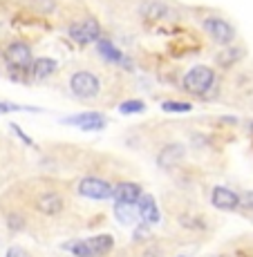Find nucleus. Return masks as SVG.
I'll use <instances>...</instances> for the list:
<instances>
[{
	"instance_id": "1",
	"label": "nucleus",
	"mask_w": 253,
	"mask_h": 257,
	"mask_svg": "<svg viewBox=\"0 0 253 257\" xmlns=\"http://www.w3.org/2000/svg\"><path fill=\"white\" fill-rule=\"evenodd\" d=\"M215 81V72L206 65H195L193 70L186 72L184 76V90L195 94V96H204V94L213 87Z\"/></svg>"
},
{
	"instance_id": "2",
	"label": "nucleus",
	"mask_w": 253,
	"mask_h": 257,
	"mask_svg": "<svg viewBox=\"0 0 253 257\" xmlns=\"http://www.w3.org/2000/svg\"><path fill=\"white\" fill-rule=\"evenodd\" d=\"M69 90L78 98H94L101 90V83L92 72H76L69 78Z\"/></svg>"
},
{
	"instance_id": "3",
	"label": "nucleus",
	"mask_w": 253,
	"mask_h": 257,
	"mask_svg": "<svg viewBox=\"0 0 253 257\" xmlns=\"http://www.w3.org/2000/svg\"><path fill=\"white\" fill-rule=\"evenodd\" d=\"M5 61L12 70H29L32 65V49H29L27 43H12L7 49H5Z\"/></svg>"
},
{
	"instance_id": "4",
	"label": "nucleus",
	"mask_w": 253,
	"mask_h": 257,
	"mask_svg": "<svg viewBox=\"0 0 253 257\" xmlns=\"http://www.w3.org/2000/svg\"><path fill=\"white\" fill-rule=\"evenodd\" d=\"M204 32L217 45H229V43L235 38V29L231 27L224 18H217V16H211L204 21Z\"/></svg>"
},
{
	"instance_id": "5",
	"label": "nucleus",
	"mask_w": 253,
	"mask_h": 257,
	"mask_svg": "<svg viewBox=\"0 0 253 257\" xmlns=\"http://www.w3.org/2000/svg\"><path fill=\"white\" fill-rule=\"evenodd\" d=\"M78 192L88 199H110L112 197L110 184H106L99 177H83L81 184H78Z\"/></svg>"
},
{
	"instance_id": "6",
	"label": "nucleus",
	"mask_w": 253,
	"mask_h": 257,
	"mask_svg": "<svg viewBox=\"0 0 253 257\" xmlns=\"http://www.w3.org/2000/svg\"><path fill=\"white\" fill-rule=\"evenodd\" d=\"M69 36H72L78 45H88V43H92V41H99L101 27H99V23L94 21V18H86L83 23H76L69 27Z\"/></svg>"
},
{
	"instance_id": "7",
	"label": "nucleus",
	"mask_w": 253,
	"mask_h": 257,
	"mask_svg": "<svg viewBox=\"0 0 253 257\" xmlns=\"http://www.w3.org/2000/svg\"><path fill=\"white\" fill-rule=\"evenodd\" d=\"M211 204L220 210H235L237 206H240V197H237L233 190H229V188L217 186V188H213Z\"/></svg>"
},
{
	"instance_id": "8",
	"label": "nucleus",
	"mask_w": 253,
	"mask_h": 257,
	"mask_svg": "<svg viewBox=\"0 0 253 257\" xmlns=\"http://www.w3.org/2000/svg\"><path fill=\"white\" fill-rule=\"evenodd\" d=\"M137 215L141 217L146 224H157L159 221V208H157L155 199H152V195H141L137 199Z\"/></svg>"
},
{
	"instance_id": "9",
	"label": "nucleus",
	"mask_w": 253,
	"mask_h": 257,
	"mask_svg": "<svg viewBox=\"0 0 253 257\" xmlns=\"http://www.w3.org/2000/svg\"><path fill=\"white\" fill-rule=\"evenodd\" d=\"M112 197L123 204H137V199L141 197V188L132 181H121L119 186L112 188Z\"/></svg>"
},
{
	"instance_id": "10",
	"label": "nucleus",
	"mask_w": 253,
	"mask_h": 257,
	"mask_svg": "<svg viewBox=\"0 0 253 257\" xmlns=\"http://www.w3.org/2000/svg\"><path fill=\"white\" fill-rule=\"evenodd\" d=\"M86 244L94 257H101V255H108L112 250L115 239H112V235H97V237H92V239H88Z\"/></svg>"
},
{
	"instance_id": "11",
	"label": "nucleus",
	"mask_w": 253,
	"mask_h": 257,
	"mask_svg": "<svg viewBox=\"0 0 253 257\" xmlns=\"http://www.w3.org/2000/svg\"><path fill=\"white\" fill-rule=\"evenodd\" d=\"M56 61L54 58H38V61H32V65H29V70H32V76L36 78V81H43V78L52 76L54 72H56Z\"/></svg>"
},
{
	"instance_id": "12",
	"label": "nucleus",
	"mask_w": 253,
	"mask_h": 257,
	"mask_svg": "<svg viewBox=\"0 0 253 257\" xmlns=\"http://www.w3.org/2000/svg\"><path fill=\"white\" fill-rule=\"evenodd\" d=\"M38 210L45 212V215H56L63 210V199L56 192H45V195L38 197Z\"/></svg>"
},
{
	"instance_id": "13",
	"label": "nucleus",
	"mask_w": 253,
	"mask_h": 257,
	"mask_svg": "<svg viewBox=\"0 0 253 257\" xmlns=\"http://www.w3.org/2000/svg\"><path fill=\"white\" fill-rule=\"evenodd\" d=\"M184 157V148L177 146V143H173V146H166L163 150L159 152V166L161 168H173L177 164V161Z\"/></svg>"
},
{
	"instance_id": "14",
	"label": "nucleus",
	"mask_w": 253,
	"mask_h": 257,
	"mask_svg": "<svg viewBox=\"0 0 253 257\" xmlns=\"http://www.w3.org/2000/svg\"><path fill=\"white\" fill-rule=\"evenodd\" d=\"M97 49H99V54H101L106 61H110V63H128L126 58H123V54L117 49V45L115 43H110V41H99Z\"/></svg>"
},
{
	"instance_id": "15",
	"label": "nucleus",
	"mask_w": 253,
	"mask_h": 257,
	"mask_svg": "<svg viewBox=\"0 0 253 257\" xmlns=\"http://www.w3.org/2000/svg\"><path fill=\"white\" fill-rule=\"evenodd\" d=\"M115 215L121 224H132V221L139 217L135 204H123V201H117L115 204Z\"/></svg>"
},
{
	"instance_id": "16",
	"label": "nucleus",
	"mask_w": 253,
	"mask_h": 257,
	"mask_svg": "<svg viewBox=\"0 0 253 257\" xmlns=\"http://www.w3.org/2000/svg\"><path fill=\"white\" fill-rule=\"evenodd\" d=\"M242 56H244L242 47H226V49H222V52L217 54V65H222V67H231L233 63L240 61Z\"/></svg>"
},
{
	"instance_id": "17",
	"label": "nucleus",
	"mask_w": 253,
	"mask_h": 257,
	"mask_svg": "<svg viewBox=\"0 0 253 257\" xmlns=\"http://www.w3.org/2000/svg\"><path fill=\"white\" fill-rule=\"evenodd\" d=\"M97 118H106V116L99 114V112H83V114H76V116L65 118V123H69V125H78V127H83L86 123L97 121Z\"/></svg>"
},
{
	"instance_id": "18",
	"label": "nucleus",
	"mask_w": 253,
	"mask_h": 257,
	"mask_svg": "<svg viewBox=\"0 0 253 257\" xmlns=\"http://www.w3.org/2000/svg\"><path fill=\"white\" fill-rule=\"evenodd\" d=\"M143 110H146V103L143 101H126L119 105L121 114H137V112H143Z\"/></svg>"
},
{
	"instance_id": "19",
	"label": "nucleus",
	"mask_w": 253,
	"mask_h": 257,
	"mask_svg": "<svg viewBox=\"0 0 253 257\" xmlns=\"http://www.w3.org/2000/svg\"><path fill=\"white\" fill-rule=\"evenodd\" d=\"M161 110H166V112H188V110H191V103H184V101H163L161 103Z\"/></svg>"
},
{
	"instance_id": "20",
	"label": "nucleus",
	"mask_w": 253,
	"mask_h": 257,
	"mask_svg": "<svg viewBox=\"0 0 253 257\" xmlns=\"http://www.w3.org/2000/svg\"><path fill=\"white\" fill-rule=\"evenodd\" d=\"M143 12H148V21H155V18H161V16H166V7H161L159 3H150V5H146L143 7Z\"/></svg>"
},
{
	"instance_id": "21",
	"label": "nucleus",
	"mask_w": 253,
	"mask_h": 257,
	"mask_svg": "<svg viewBox=\"0 0 253 257\" xmlns=\"http://www.w3.org/2000/svg\"><path fill=\"white\" fill-rule=\"evenodd\" d=\"M67 248L72 250V253L76 255V257H94V255L90 253V248H88L86 241H74V244H69Z\"/></svg>"
},
{
	"instance_id": "22",
	"label": "nucleus",
	"mask_w": 253,
	"mask_h": 257,
	"mask_svg": "<svg viewBox=\"0 0 253 257\" xmlns=\"http://www.w3.org/2000/svg\"><path fill=\"white\" fill-rule=\"evenodd\" d=\"M7 257H32V255L25 248H21V246H12V248L7 250Z\"/></svg>"
},
{
	"instance_id": "23",
	"label": "nucleus",
	"mask_w": 253,
	"mask_h": 257,
	"mask_svg": "<svg viewBox=\"0 0 253 257\" xmlns=\"http://www.w3.org/2000/svg\"><path fill=\"white\" fill-rule=\"evenodd\" d=\"M240 204H242V206H244V208H249V210H253V190H251V192H246V195H244V197H242V199H240Z\"/></svg>"
},
{
	"instance_id": "24",
	"label": "nucleus",
	"mask_w": 253,
	"mask_h": 257,
	"mask_svg": "<svg viewBox=\"0 0 253 257\" xmlns=\"http://www.w3.org/2000/svg\"><path fill=\"white\" fill-rule=\"evenodd\" d=\"M12 130H14V132H16V135H18V137H21V139H23L25 143H27V146H34V141H32V139H29V137H27V135H25V132H23V130H21V127H18V125H12Z\"/></svg>"
},
{
	"instance_id": "25",
	"label": "nucleus",
	"mask_w": 253,
	"mask_h": 257,
	"mask_svg": "<svg viewBox=\"0 0 253 257\" xmlns=\"http://www.w3.org/2000/svg\"><path fill=\"white\" fill-rule=\"evenodd\" d=\"M251 132H253V123H251Z\"/></svg>"
}]
</instances>
